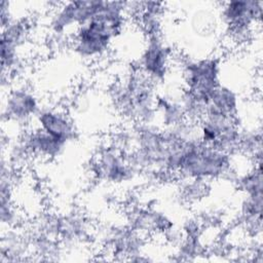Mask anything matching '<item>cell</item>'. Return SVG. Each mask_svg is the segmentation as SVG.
I'll list each match as a JSON object with an SVG mask.
<instances>
[{
	"mask_svg": "<svg viewBox=\"0 0 263 263\" xmlns=\"http://www.w3.org/2000/svg\"><path fill=\"white\" fill-rule=\"evenodd\" d=\"M232 167V156L219 148L202 144H193L185 153L176 177L181 180H198L210 183L221 179L228 180L237 176ZM235 182V181H234Z\"/></svg>",
	"mask_w": 263,
	"mask_h": 263,
	"instance_id": "6da1fadb",
	"label": "cell"
},
{
	"mask_svg": "<svg viewBox=\"0 0 263 263\" xmlns=\"http://www.w3.org/2000/svg\"><path fill=\"white\" fill-rule=\"evenodd\" d=\"M263 2L231 0L221 3L219 17L233 45H246L254 38L256 27L262 20Z\"/></svg>",
	"mask_w": 263,
	"mask_h": 263,
	"instance_id": "7a4b0ae2",
	"label": "cell"
},
{
	"mask_svg": "<svg viewBox=\"0 0 263 263\" xmlns=\"http://www.w3.org/2000/svg\"><path fill=\"white\" fill-rule=\"evenodd\" d=\"M120 33L99 13L89 22L76 28L70 43L73 52L84 62H98L111 49Z\"/></svg>",
	"mask_w": 263,
	"mask_h": 263,
	"instance_id": "3957f363",
	"label": "cell"
},
{
	"mask_svg": "<svg viewBox=\"0 0 263 263\" xmlns=\"http://www.w3.org/2000/svg\"><path fill=\"white\" fill-rule=\"evenodd\" d=\"M183 90L206 105L221 84L222 63L217 55L187 59L182 63Z\"/></svg>",
	"mask_w": 263,
	"mask_h": 263,
	"instance_id": "277c9868",
	"label": "cell"
},
{
	"mask_svg": "<svg viewBox=\"0 0 263 263\" xmlns=\"http://www.w3.org/2000/svg\"><path fill=\"white\" fill-rule=\"evenodd\" d=\"M104 1L76 0L60 2L52 8L48 18L49 34L69 36L79 26L92 20L101 10Z\"/></svg>",
	"mask_w": 263,
	"mask_h": 263,
	"instance_id": "5b68a950",
	"label": "cell"
},
{
	"mask_svg": "<svg viewBox=\"0 0 263 263\" xmlns=\"http://www.w3.org/2000/svg\"><path fill=\"white\" fill-rule=\"evenodd\" d=\"M91 164L92 175L111 185L127 184L140 173L128 161L126 152L110 143L99 150Z\"/></svg>",
	"mask_w": 263,
	"mask_h": 263,
	"instance_id": "8992f818",
	"label": "cell"
},
{
	"mask_svg": "<svg viewBox=\"0 0 263 263\" xmlns=\"http://www.w3.org/2000/svg\"><path fill=\"white\" fill-rule=\"evenodd\" d=\"M2 96V118L17 126L34 121L42 108L39 96L27 84L10 85Z\"/></svg>",
	"mask_w": 263,
	"mask_h": 263,
	"instance_id": "52a82bcc",
	"label": "cell"
},
{
	"mask_svg": "<svg viewBox=\"0 0 263 263\" xmlns=\"http://www.w3.org/2000/svg\"><path fill=\"white\" fill-rule=\"evenodd\" d=\"M172 46L162 35L146 38L138 69L155 85L165 80L173 61Z\"/></svg>",
	"mask_w": 263,
	"mask_h": 263,
	"instance_id": "ba28073f",
	"label": "cell"
},
{
	"mask_svg": "<svg viewBox=\"0 0 263 263\" xmlns=\"http://www.w3.org/2000/svg\"><path fill=\"white\" fill-rule=\"evenodd\" d=\"M35 125L68 144L77 140L78 129L69 112L58 106H42L35 118Z\"/></svg>",
	"mask_w": 263,
	"mask_h": 263,
	"instance_id": "9c48e42d",
	"label": "cell"
},
{
	"mask_svg": "<svg viewBox=\"0 0 263 263\" xmlns=\"http://www.w3.org/2000/svg\"><path fill=\"white\" fill-rule=\"evenodd\" d=\"M127 226L146 237L163 234L174 223L162 211L151 206H137L129 211Z\"/></svg>",
	"mask_w": 263,
	"mask_h": 263,
	"instance_id": "30bf717a",
	"label": "cell"
},
{
	"mask_svg": "<svg viewBox=\"0 0 263 263\" xmlns=\"http://www.w3.org/2000/svg\"><path fill=\"white\" fill-rule=\"evenodd\" d=\"M32 157L41 160H53L66 151L67 142L53 137L38 126L26 130L21 135Z\"/></svg>",
	"mask_w": 263,
	"mask_h": 263,
	"instance_id": "8fae6325",
	"label": "cell"
},
{
	"mask_svg": "<svg viewBox=\"0 0 263 263\" xmlns=\"http://www.w3.org/2000/svg\"><path fill=\"white\" fill-rule=\"evenodd\" d=\"M92 230L89 219L81 212L71 211L60 215L58 239L63 249L86 241L92 235Z\"/></svg>",
	"mask_w": 263,
	"mask_h": 263,
	"instance_id": "7c38bea8",
	"label": "cell"
},
{
	"mask_svg": "<svg viewBox=\"0 0 263 263\" xmlns=\"http://www.w3.org/2000/svg\"><path fill=\"white\" fill-rule=\"evenodd\" d=\"M240 107L239 95L232 87L220 84L205 105V113L237 118ZM238 119V118H237Z\"/></svg>",
	"mask_w": 263,
	"mask_h": 263,
	"instance_id": "4fadbf2b",
	"label": "cell"
},
{
	"mask_svg": "<svg viewBox=\"0 0 263 263\" xmlns=\"http://www.w3.org/2000/svg\"><path fill=\"white\" fill-rule=\"evenodd\" d=\"M30 251V232L20 230L18 227L7 228L2 232L0 261L13 262L22 260V257Z\"/></svg>",
	"mask_w": 263,
	"mask_h": 263,
	"instance_id": "5bb4252c",
	"label": "cell"
},
{
	"mask_svg": "<svg viewBox=\"0 0 263 263\" xmlns=\"http://www.w3.org/2000/svg\"><path fill=\"white\" fill-rule=\"evenodd\" d=\"M163 12L164 4L162 2H142V9L136 16V21L146 38L162 35Z\"/></svg>",
	"mask_w": 263,
	"mask_h": 263,
	"instance_id": "9a60e30c",
	"label": "cell"
},
{
	"mask_svg": "<svg viewBox=\"0 0 263 263\" xmlns=\"http://www.w3.org/2000/svg\"><path fill=\"white\" fill-rule=\"evenodd\" d=\"M157 121L160 127H173L186 120L185 113L180 101V95H157L155 102Z\"/></svg>",
	"mask_w": 263,
	"mask_h": 263,
	"instance_id": "2e32d148",
	"label": "cell"
},
{
	"mask_svg": "<svg viewBox=\"0 0 263 263\" xmlns=\"http://www.w3.org/2000/svg\"><path fill=\"white\" fill-rule=\"evenodd\" d=\"M262 162H253L250 167L242 175H238L235 184L238 190L245 196L252 198L263 199V179H262Z\"/></svg>",
	"mask_w": 263,
	"mask_h": 263,
	"instance_id": "e0dca14e",
	"label": "cell"
},
{
	"mask_svg": "<svg viewBox=\"0 0 263 263\" xmlns=\"http://www.w3.org/2000/svg\"><path fill=\"white\" fill-rule=\"evenodd\" d=\"M2 149V157L14 172L23 170L32 157L21 136L15 140L8 141L6 148Z\"/></svg>",
	"mask_w": 263,
	"mask_h": 263,
	"instance_id": "ac0fdd59",
	"label": "cell"
},
{
	"mask_svg": "<svg viewBox=\"0 0 263 263\" xmlns=\"http://www.w3.org/2000/svg\"><path fill=\"white\" fill-rule=\"evenodd\" d=\"M239 154L253 160L262 162V135L261 130H241Z\"/></svg>",
	"mask_w": 263,
	"mask_h": 263,
	"instance_id": "d6986e66",
	"label": "cell"
},
{
	"mask_svg": "<svg viewBox=\"0 0 263 263\" xmlns=\"http://www.w3.org/2000/svg\"><path fill=\"white\" fill-rule=\"evenodd\" d=\"M209 183L198 180H182L181 182V197L190 203L198 202L203 199L209 192Z\"/></svg>",
	"mask_w": 263,
	"mask_h": 263,
	"instance_id": "ffe728a7",
	"label": "cell"
},
{
	"mask_svg": "<svg viewBox=\"0 0 263 263\" xmlns=\"http://www.w3.org/2000/svg\"><path fill=\"white\" fill-rule=\"evenodd\" d=\"M180 101L185 113V118L188 121L198 123L204 116L205 105L197 101L187 91L183 90L180 93Z\"/></svg>",
	"mask_w": 263,
	"mask_h": 263,
	"instance_id": "44dd1931",
	"label": "cell"
},
{
	"mask_svg": "<svg viewBox=\"0 0 263 263\" xmlns=\"http://www.w3.org/2000/svg\"><path fill=\"white\" fill-rule=\"evenodd\" d=\"M0 219L2 228H15L20 227L23 214L13 200L0 201Z\"/></svg>",
	"mask_w": 263,
	"mask_h": 263,
	"instance_id": "7402d4cb",
	"label": "cell"
},
{
	"mask_svg": "<svg viewBox=\"0 0 263 263\" xmlns=\"http://www.w3.org/2000/svg\"><path fill=\"white\" fill-rule=\"evenodd\" d=\"M10 3L8 1H1L0 3V25L1 29L6 27L12 20V14H11V8H10Z\"/></svg>",
	"mask_w": 263,
	"mask_h": 263,
	"instance_id": "603a6c76",
	"label": "cell"
}]
</instances>
